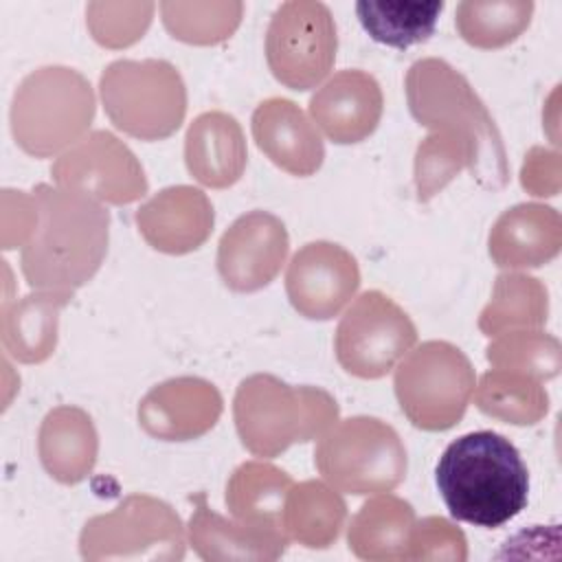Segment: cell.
Listing matches in <instances>:
<instances>
[{
    "instance_id": "1",
    "label": "cell",
    "mask_w": 562,
    "mask_h": 562,
    "mask_svg": "<svg viewBox=\"0 0 562 562\" xmlns=\"http://www.w3.org/2000/svg\"><path fill=\"white\" fill-rule=\"evenodd\" d=\"M33 193L35 231L22 250V272L33 288L72 294L108 250V211L75 187L40 184Z\"/></svg>"
},
{
    "instance_id": "2",
    "label": "cell",
    "mask_w": 562,
    "mask_h": 562,
    "mask_svg": "<svg viewBox=\"0 0 562 562\" xmlns=\"http://www.w3.org/2000/svg\"><path fill=\"white\" fill-rule=\"evenodd\" d=\"M435 483L454 520L483 529L503 527L529 498V470L518 448L494 430L468 432L448 443Z\"/></svg>"
},
{
    "instance_id": "3",
    "label": "cell",
    "mask_w": 562,
    "mask_h": 562,
    "mask_svg": "<svg viewBox=\"0 0 562 562\" xmlns=\"http://www.w3.org/2000/svg\"><path fill=\"white\" fill-rule=\"evenodd\" d=\"M413 116L432 130L452 132L474 149V176L485 189L507 182V160L501 134L463 75L443 59H419L406 77Z\"/></svg>"
},
{
    "instance_id": "4",
    "label": "cell",
    "mask_w": 562,
    "mask_h": 562,
    "mask_svg": "<svg viewBox=\"0 0 562 562\" xmlns=\"http://www.w3.org/2000/svg\"><path fill=\"white\" fill-rule=\"evenodd\" d=\"M338 406L321 389H292L272 375L244 380L235 395L241 443L259 457H274L294 441H307L336 424Z\"/></svg>"
},
{
    "instance_id": "5",
    "label": "cell",
    "mask_w": 562,
    "mask_h": 562,
    "mask_svg": "<svg viewBox=\"0 0 562 562\" xmlns=\"http://www.w3.org/2000/svg\"><path fill=\"white\" fill-rule=\"evenodd\" d=\"M94 116L90 83L72 68L50 66L31 72L15 90L13 136L33 156H50L75 143Z\"/></svg>"
},
{
    "instance_id": "6",
    "label": "cell",
    "mask_w": 562,
    "mask_h": 562,
    "mask_svg": "<svg viewBox=\"0 0 562 562\" xmlns=\"http://www.w3.org/2000/svg\"><path fill=\"white\" fill-rule=\"evenodd\" d=\"M101 99L110 121L145 140L173 134L187 112V90L178 70L162 59H119L101 75Z\"/></svg>"
},
{
    "instance_id": "7",
    "label": "cell",
    "mask_w": 562,
    "mask_h": 562,
    "mask_svg": "<svg viewBox=\"0 0 562 562\" xmlns=\"http://www.w3.org/2000/svg\"><path fill=\"white\" fill-rule=\"evenodd\" d=\"M314 463L340 492L380 494L402 483L406 450L389 424L375 417H349L323 435Z\"/></svg>"
},
{
    "instance_id": "8",
    "label": "cell",
    "mask_w": 562,
    "mask_h": 562,
    "mask_svg": "<svg viewBox=\"0 0 562 562\" xmlns=\"http://www.w3.org/2000/svg\"><path fill=\"white\" fill-rule=\"evenodd\" d=\"M395 395L417 428L448 430L474 395V369L459 347L428 340L397 367Z\"/></svg>"
},
{
    "instance_id": "9",
    "label": "cell",
    "mask_w": 562,
    "mask_h": 562,
    "mask_svg": "<svg viewBox=\"0 0 562 562\" xmlns=\"http://www.w3.org/2000/svg\"><path fill=\"white\" fill-rule=\"evenodd\" d=\"M336 24L323 2H283L266 31V59L272 75L292 90L318 86L336 59Z\"/></svg>"
},
{
    "instance_id": "10",
    "label": "cell",
    "mask_w": 562,
    "mask_h": 562,
    "mask_svg": "<svg viewBox=\"0 0 562 562\" xmlns=\"http://www.w3.org/2000/svg\"><path fill=\"white\" fill-rule=\"evenodd\" d=\"M417 329L408 314L378 290L360 294L336 329V358L358 378L386 375L415 345Z\"/></svg>"
},
{
    "instance_id": "11",
    "label": "cell",
    "mask_w": 562,
    "mask_h": 562,
    "mask_svg": "<svg viewBox=\"0 0 562 562\" xmlns=\"http://www.w3.org/2000/svg\"><path fill=\"white\" fill-rule=\"evenodd\" d=\"M59 187H75L114 204L145 195L147 180L134 154L110 132H94L53 167Z\"/></svg>"
},
{
    "instance_id": "12",
    "label": "cell",
    "mask_w": 562,
    "mask_h": 562,
    "mask_svg": "<svg viewBox=\"0 0 562 562\" xmlns=\"http://www.w3.org/2000/svg\"><path fill=\"white\" fill-rule=\"evenodd\" d=\"M360 285L358 261L338 244H305L290 261L285 290L299 314L314 321L336 316Z\"/></svg>"
},
{
    "instance_id": "13",
    "label": "cell",
    "mask_w": 562,
    "mask_h": 562,
    "mask_svg": "<svg viewBox=\"0 0 562 562\" xmlns=\"http://www.w3.org/2000/svg\"><path fill=\"white\" fill-rule=\"evenodd\" d=\"M285 255L288 233L283 222L266 211H250L222 235L217 270L231 290L255 292L277 277Z\"/></svg>"
},
{
    "instance_id": "14",
    "label": "cell",
    "mask_w": 562,
    "mask_h": 562,
    "mask_svg": "<svg viewBox=\"0 0 562 562\" xmlns=\"http://www.w3.org/2000/svg\"><path fill=\"white\" fill-rule=\"evenodd\" d=\"M310 112L334 143H360L380 123V83L369 72L342 70L312 97Z\"/></svg>"
},
{
    "instance_id": "15",
    "label": "cell",
    "mask_w": 562,
    "mask_h": 562,
    "mask_svg": "<svg viewBox=\"0 0 562 562\" xmlns=\"http://www.w3.org/2000/svg\"><path fill=\"white\" fill-rule=\"evenodd\" d=\"M252 134L259 149L288 173L310 176L325 158L318 130L288 99L261 101L252 114Z\"/></svg>"
},
{
    "instance_id": "16",
    "label": "cell",
    "mask_w": 562,
    "mask_h": 562,
    "mask_svg": "<svg viewBox=\"0 0 562 562\" xmlns=\"http://www.w3.org/2000/svg\"><path fill=\"white\" fill-rule=\"evenodd\" d=\"M560 215L542 204H518L490 233V255L505 268H533L560 250Z\"/></svg>"
},
{
    "instance_id": "17",
    "label": "cell",
    "mask_w": 562,
    "mask_h": 562,
    "mask_svg": "<svg viewBox=\"0 0 562 562\" xmlns=\"http://www.w3.org/2000/svg\"><path fill=\"white\" fill-rule=\"evenodd\" d=\"M187 169L206 187H228L246 167V143L237 121L224 112L200 114L187 132Z\"/></svg>"
},
{
    "instance_id": "18",
    "label": "cell",
    "mask_w": 562,
    "mask_h": 562,
    "mask_svg": "<svg viewBox=\"0 0 562 562\" xmlns=\"http://www.w3.org/2000/svg\"><path fill=\"white\" fill-rule=\"evenodd\" d=\"M290 490L292 481L285 472L268 463L250 461L233 474L226 487V503L239 525L285 544L288 536L283 527H279V520H283Z\"/></svg>"
},
{
    "instance_id": "19",
    "label": "cell",
    "mask_w": 562,
    "mask_h": 562,
    "mask_svg": "<svg viewBox=\"0 0 562 562\" xmlns=\"http://www.w3.org/2000/svg\"><path fill=\"white\" fill-rule=\"evenodd\" d=\"M136 222L145 239L165 252H176V224L182 226L193 248H198L213 226V206L202 191L191 187H171L149 200Z\"/></svg>"
},
{
    "instance_id": "20",
    "label": "cell",
    "mask_w": 562,
    "mask_h": 562,
    "mask_svg": "<svg viewBox=\"0 0 562 562\" xmlns=\"http://www.w3.org/2000/svg\"><path fill=\"white\" fill-rule=\"evenodd\" d=\"M40 454L50 476L61 483L81 481L97 457V435L90 417L70 406L50 411L42 424Z\"/></svg>"
},
{
    "instance_id": "21",
    "label": "cell",
    "mask_w": 562,
    "mask_h": 562,
    "mask_svg": "<svg viewBox=\"0 0 562 562\" xmlns=\"http://www.w3.org/2000/svg\"><path fill=\"white\" fill-rule=\"evenodd\" d=\"M443 0L432 2H393L360 0L356 15L371 40L391 48H408L426 42L443 11Z\"/></svg>"
},
{
    "instance_id": "22",
    "label": "cell",
    "mask_w": 562,
    "mask_h": 562,
    "mask_svg": "<svg viewBox=\"0 0 562 562\" xmlns=\"http://www.w3.org/2000/svg\"><path fill=\"white\" fill-rule=\"evenodd\" d=\"M476 404L492 417L525 426L536 424L547 413V393L527 373L494 369L483 375Z\"/></svg>"
},
{
    "instance_id": "23",
    "label": "cell",
    "mask_w": 562,
    "mask_h": 562,
    "mask_svg": "<svg viewBox=\"0 0 562 562\" xmlns=\"http://www.w3.org/2000/svg\"><path fill=\"white\" fill-rule=\"evenodd\" d=\"M285 529L307 547H325L338 536L345 518V503L323 483L307 481L288 492Z\"/></svg>"
},
{
    "instance_id": "24",
    "label": "cell",
    "mask_w": 562,
    "mask_h": 562,
    "mask_svg": "<svg viewBox=\"0 0 562 562\" xmlns=\"http://www.w3.org/2000/svg\"><path fill=\"white\" fill-rule=\"evenodd\" d=\"M533 13V2H461L454 24L461 37L479 48H498L514 42L527 26Z\"/></svg>"
},
{
    "instance_id": "25",
    "label": "cell",
    "mask_w": 562,
    "mask_h": 562,
    "mask_svg": "<svg viewBox=\"0 0 562 562\" xmlns=\"http://www.w3.org/2000/svg\"><path fill=\"white\" fill-rule=\"evenodd\" d=\"M72 294L46 292L40 296H26L15 305V334H4V345L11 353L24 362H40L55 349L57 338V312L68 303Z\"/></svg>"
},
{
    "instance_id": "26",
    "label": "cell",
    "mask_w": 562,
    "mask_h": 562,
    "mask_svg": "<svg viewBox=\"0 0 562 562\" xmlns=\"http://www.w3.org/2000/svg\"><path fill=\"white\" fill-rule=\"evenodd\" d=\"M413 507L395 496H380L362 505L349 527V547L360 558H373L375 547L411 544Z\"/></svg>"
},
{
    "instance_id": "27",
    "label": "cell",
    "mask_w": 562,
    "mask_h": 562,
    "mask_svg": "<svg viewBox=\"0 0 562 562\" xmlns=\"http://www.w3.org/2000/svg\"><path fill=\"white\" fill-rule=\"evenodd\" d=\"M542 321H547V290H542L538 279L520 274L498 277L496 294L483 312L481 329L492 336L509 325L533 327Z\"/></svg>"
}]
</instances>
